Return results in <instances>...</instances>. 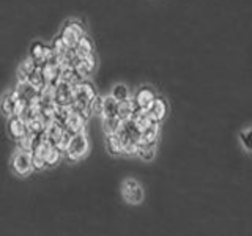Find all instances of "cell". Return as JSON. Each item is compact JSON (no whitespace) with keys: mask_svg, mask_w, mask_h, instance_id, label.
<instances>
[{"mask_svg":"<svg viewBox=\"0 0 252 236\" xmlns=\"http://www.w3.org/2000/svg\"><path fill=\"white\" fill-rule=\"evenodd\" d=\"M120 136L122 145H123V154L126 156H137L139 153V142L142 131L137 128V124L132 120L123 121L120 131L117 132Z\"/></svg>","mask_w":252,"mask_h":236,"instance_id":"cell-1","label":"cell"},{"mask_svg":"<svg viewBox=\"0 0 252 236\" xmlns=\"http://www.w3.org/2000/svg\"><path fill=\"white\" fill-rule=\"evenodd\" d=\"M87 153H89V139L85 136V131H82L73 136L65 149V156L69 161H81L87 156Z\"/></svg>","mask_w":252,"mask_h":236,"instance_id":"cell-2","label":"cell"},{"mask_svg":"<svg viewBox=\"0 0 252 236\" xmlns=\"http://www.w3.org/2000/svg\"><path fill=\"white\" fill-rule=\"evenodd\" d=\"M87 36L85 35V27L82 26V22L79 21H69L65 27H63L60 38L63 39V43L66 44L68 49H73V47L77 46V43L81 39Z\"/></svg>","mask_w":252,"mask_h":236,"instance_id":"cell-3","label":"cell"},{"mask_svg":"<svg viewBox=\"0 0 252 236\" xmlns=\"http://www.w3.org/2000/svg\"><path fill=\"white\" fill-rule=\"evenodd\" d=\"M122 197L129 205H140L144 202V187L139 181L128 178L122 183Z\"/></svg>","mask_w":252,"mask_h":236,"instance_id":"cell-4","label":"cell"},{"mask_svg":"<svg viewBox=\"0 0 252 236\" xmlns=\"http://www.w3.org/2000/svg\"><path fill=\"white\" fill-rule=\"evenodd\" d=\"M55 88V104L60 107H73L74 104V91L76 87L69 82L62 81Z\"/></svg>","mask_w":252,"mask_h":236,"instance_id":"cell-5","label":"cell"},{"mask_svg":"<svg viewBox=\"0 0 252 236\" xmlns=\"http://www.w3.org/2000/svg\"><path fill=\"white\" fill-rule=\"evenodd\" d=\"M13 170L18 173L19 177H27L33 169V157L30 151H24L19 149L13 156Z\"/></svg>","mask_w":252,"mask_h":236,"instance_id":"cell-6","label":"cell"},{"mask_svg":"<svg viewBox=\"0 0 252 236\" xmlns=\"http://www.w3.org/2000/svg\"><path fill=\"white\" fill-rule=\"evenodd\" d=\"M8 132L14 140H21L30 132L29 124L22 120L21 117H11L8 118Z\"/></svg>","mask_w":252,"mask_h":236,"instance_id":"cell-7","label":"cell"},{"mask_svg":"<svg viewBox=\"0 0 252 236\" xmlns=\"http://www.w3.org/2000/svg\"><path fill=\"white\" fill-rule=\"evenodd\" d=\"M158 137H159V123L150 124L148 128H145L144 131H142L140 142H139V148H142V147L156 148Z\"/></svg>","mask_w":252,"mask_h":236,"instance_id":"cell-8","label":"cell"},{"mask_svg":"<svg viewBox=\"0 0 252 236\" xmlns=\"http://www.w3.org/2000/svg\"><path fill=\"white\" fill-rule=\"evenodd\" d=\"M49 54H51V46H46L41 41H35L33 44H32V47H30V57H32V60H33L38 66L46 65Z\"/></svg>","mask_w":252,"mask_h":236,"instance_id":"cell-9","label":"cell"},{"mask_svg":"<svg viewBox=\"0 0 252 236\" xmlns=\"http://www.w3.org/2000/svg\"><path fill=\"white\" fill-rule=\"evenodd\" d=\"M156 98L158 96L155 94V91L150 88V87H142V88H139L136 91V94H134V101H136L137 107L142 109V110H148Z\"/></svg>","mask_w":252,"mask_h":236,"instance_id":"cell-10","label":"cell"},{"mask_svg":"<svg viewBox=\"0 0 252 236\" xmlns=\"http://www.w3.org/2000/svg\"><path fill=\"white\" fill-rule=\"evenodd\" d=\"M147 112L150 117H152V120L155 123H161L165 118V115H167V102H165L162 98H156Z\"/></svg>","mask_w":252,"mask_h":236,"instance_id":"cell-11","label":"cell"},{"mask_svg":"<svg viewBox=\"0 0 252 236\" xmlns=\"http://www.w3.org/2000/svg\"><path fill=\"white\" fill-rule=\"evenodd\" d=\"M18 102H19V96H18V93H16L14 90L5 93V96L2 99V110H3L5 117H8V118L16 117Z\"/></svg>","mask_w":252,"mask_h":236,"instance_id":"cell-12","label":"cell"},{"mask_svg":"<svg viewBox=\"0 0 252 236\" xmlns=\"http://www.w3.org/2000/svg\"><path fill=\"white\" fill-rule=\"evenodd\" d=\"M84 124H85V118H84L82 115L76 114L74 110H73V114L69 115L68 121H66V124H65V128H66L71 134H73V136H76V134L85 131V129H84Z\"/></svg>","mask_w":252,"mask_h":236,"instance_id":"cell-13","label":"cell"},{"mask_svg":"<svg viewBox=\"0 0 252 236\" xmlns=\"http://www.w3.org/2000/svg\"><path fill=\"white\" fill-rule=\"evenodd\" d=\"M106 148L109 154L112 156H120L123 154V145H122V140L118 134H107L106 137Z\"/></svg>","mask_w":252,"mask_h":236,"instance_id":"cell-14","label":"cell"},{"mask_svg":"<svg viewBox=\"0 0 252 236\" xmlns=\"http://www.w3.org/2000/svg\"><path fill=\"white\" fill-rule=\"evenodd\" d=\"M118 110H120V102H118L112 94L104 96V107H102V118L109 117H118Z\"/></svg>","mask_w":252,"mask_h":236,"instance_id":"cell-15","label":"cell"},{"mask_svg":"<svg viewBox=\"0 0 252 236\" xmlns=\"http://www.w3.org/2000/svg\"><path fill=\"white\" fill-rule=\"evenodd\" d=\"M139 107L136 104V101H134V98L125 101V102H120V110H118V117L122 118L123 121H128L132 118L134 112H136Z\"/></svg>","mask_w":252,"mask_h":236,"instance_id":"cell-16","label":"cell"},{"mask_svg":"<svg viewBox=\"0 0 252 236\" xmlns=\"http://www.w3.org/2000/svg\"><path fill=\"white\" fill-rule=\"evenodd\" d=\"M27 82H30L32 85H33L38 91H43L46 87H47V81H46L44 73H43V66H36L33 73L30 74Z\"/></svg>","mask_w":252,"mask_h":236,"instance_id":"cell-17","label":"cell"},{"mask_svg":"<svg viewBox=\"0 0 252 236\" xmlns=\"http://www.w3.org/2000/svg\"><path fill=\"white\" fill-rule=\"evenodd\" d=\"M38 65L36 63L32 60V57H29L27 60H24L21 65H19V68H18V76H19V82H27L29 81V77H30V74L33 73L35 71V68H36Z\"/></svg>","mask_w":252,"mask_h":236,"instance_id":"cell-18","label":"cell"},{"mask_svg":"<svg viewBox=\"0 0 252 236\" xmlns=\"http://www.w3.org/2000/svg\"><path fill=\"white\" fill-rule=\"evenodd\" d=\"M94 68H96V57H94V54L89 55V57L81 59V61H79V65H77L79 73H81L84 77L90 76L94 71Z\"/></svg>","mask_w":252,"mask_h":236,"instance_id":"cell-19","label":"cell"},{"mask_svg":"<svg viewBox=\"0 0 252 236\" xmlns=\"http://www.w3.org/2000/svg\"><path fill=\"white\" fill-rule=\"evenodd\" d=\"M123 124V120L120 117H109V118H102V129H104L106 136L107 134H117L120 131Z\"/></svg>","mask_w":252,"mask_h":236,"instance_id":"cell-20","label":"cell"},{"mask_svg":"<svg viewBox=\"0 0 252 236\" xmlns=\"http://www.w3.org/2000/svg\"><path fill=\"white\" fill-rule=\"evenodd\" d=\"M73 49H74V52H76L81 59L89 57V55L94 54V52H93V44H92V41H90V38H89V36H84V38L81 39V41L77 43V46L73 47Z\"/></svg>","mask_w":252,"mask_h":236,"instance_id":"cell-21","label":"cell"},{"mask_svg":"<svg viewBox=\"0 0 252 236\" xmlns=\"http://www.w3.org/2000/svg\"><path fill=\"white\" fill-rule=\"evenodd\" d=\"M110 94H112V96L118 102H125V101L131 99V91H129V88L125 84H117L112 88V93H110Z\"/></svg>","mask_w":252,"mask_h":236,"instance_id":"cell-22","label":"cell"},{"mask_svg":"<svg viewBox=\"0 0 252 236\" xmlns=\"http://www.w3.org/2000/svg\"><path fill=\"white\" fill-rule=\"evenodd\" d=\"M62 153H63L62 149L51 145V148L47 149V154H46V165L47 167H54L55 164H59L62 159Z\"/></svg>","mask_w":252,"mask_h":236,"instance_id":"cell-23","label":"cell"},{"mask_svg":"<svg viewBox=\"0 0 252 236\" xmlns=\"http://www.w3.org/2000/svg\"><path fill=\"white\" fill-rule=\"evenodd\" d=\"M240 140L248 153H252V128H248L240 132Z\"/></svg>","mask_w":252,"mask_h":236,"instance_id":"cell-24","label":"cell"},{"mask_svg":"<svg viewBox=\"0 0 252 236\" xmlns=\"http://www.w3.org/2000/svg\"><path fill=\"white\" fill-rule=\"evenodd\" d=\"M155 154H156V148H147V147L139 148V153H137V156L140 157L142 161H145V162L152 161L153 157H155Z\"/></svg>","mask_w":252,"mask_h":236,"instance_id":"cell-25","label":"cell"},{"mask_svg":"<svg viewBox=\"0 0 252 236\" xmlns=\"http://www.w3.org/2000/svg\"><path fill=\"white\" fill-rule=\"evenodd\" d=\"M102 107H104V98H101L99 94L96 98L93 99L92 102V109H93V114H98V115H102Z\"/></svg>","mask_w":252,"mask_h":236,"instance_id":"cell-26","label":"cell"}]
</instances>
